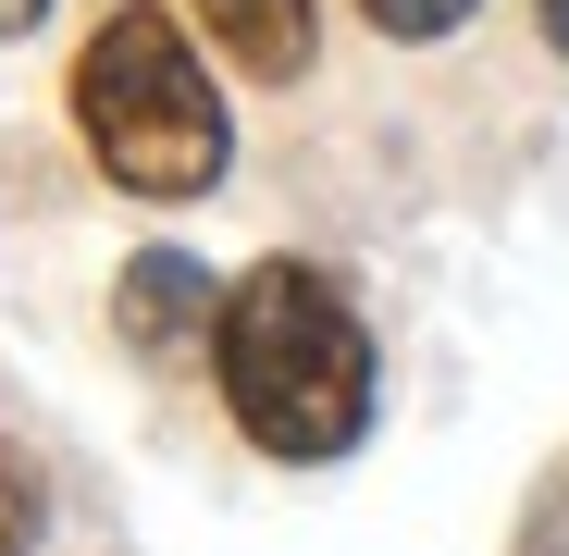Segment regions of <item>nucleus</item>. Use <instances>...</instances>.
Returning a JSON list of instances; mask_svg holds the SVG:
<instances>
[{"label":"nucleus","mask_w":569,"mask_h":556,"mask_svg":"<svg viewBox=\"0 0 569 556\" xmlns=\"http://www.w3.org/2000/svg\"><path fill=\"white\" fill-rule=\"evenodd\" d=\"M211 371H223V408L248 421L260 457H347L371 421V334L310 260H260L223 297Z\"/></svg>","instance_id":"obj_1"},{"label":"nucleus","mask_w":569,"mask_h":556,"mask_svg":"<svg viewBox=\"0 0 569 556\" xmlns=\"http://www.w3.org/2000/svg\"><path fill=\"white\" fill-rule=\"evenodd\" d=\"M74 124L112 161V185H137V199H199V185L223 173V100H211L199 50L173 38V13H149V0L87 38Z\"/></svg>","instance_id":"obj_2"},{"label":"nucleus","mask_w":569,"mask_h":556,"mask_svg":"<svg viewBox=\"0 0 569 556\" xmlns=\"http://www.w3.org/2000/svg\"><path fill=\"white\" fill-rule=\"evenodd\" d=\"M112 322H124V346H137V358H199V334L223 322V297H211V272L186 260V247H137Z\"/></svg>","instance_id":"obj_3"},{"label":"nucleus","mask_w":569,"mask_h":556,"mask_svg":"<svg viewBox=\"0 0 569 556\" xmlns=\"http://www.w3.org/2000/svg\"><path fill=\"white\" fill-rule=\"evenodd\" d=\"M199 26H211V50L248 62V74H298V62H310V0H199Z\"/></svg>","instance_id":"obj_4"},{"label":"nucleus","mask_w":569,"mask_h":556,"mask_svg":"<svg viewBox=\"0 0 569 556\" xmlns=\"http://www.w3.org/2000/svg\"><path fill=\"white\" fill-rule=\"evenodd\" d=\"M359 13L385 26V38H446V26H470V13H483V0H359Z\"/></svg>","instance_id":"obj_5"},{"label":"nucleus","mask_w":569,"mask_h":556,"mask_svg":"<svg viewBox=\"0 0 569 556\" xmlns=\"http://www.w3.org/2000/svg\"><path fill=\"white\" fill-rule=\"evenodd\" d=\"M38 532V483H26V457L0 445V544H26Z\"/></svg>","instance_id":"obj_6"},{"label":"nucleus","mask_w":569,"mask_h":556,"mask_svg":"<svg viewBox=\"0 0 569 556\" xmlns=\"http://www.w3.org/2000/svg\"><path fill=\"white\" fill-rule=\"evenodd\" d=\"M38 13H50V0H0V38H26V26H38Z\"/></svg>","instance_id":"obj_7"},{"label":"nucleus","mask_w":569,"mask_h":556,"mask_svg":"<svg viewBox=\"0 0 569 556\" xmlns=\"http://www.w3.org/2000/svg\"><path fill=\"white\" fill-rule=\"evenodd\" d=\"M545 38H557V50H569V0H545Z\"/></svg>","instance_id":"obj_8"}]
</instances>
